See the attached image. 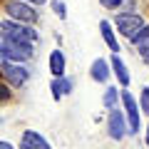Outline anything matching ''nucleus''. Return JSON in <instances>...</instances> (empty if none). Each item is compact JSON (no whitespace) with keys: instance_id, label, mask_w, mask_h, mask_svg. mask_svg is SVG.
Returning a JSON list of instances; mask_svg holds the SVG:
<instances>
[{"instance_id":"f257e3e1","label":"nucleus","mask_w":149,"mask_h":149,"mask_svg":"<svg viewBox=\"0 0 149 149\" xmlns=\"http://www.w3.org/2000/svg\"><path fill=\"white\" fill-rule=\"evenodd\" d=\"M35 45L37 42L3 35V40H0V57L13 60V62H30V60L35 57Z\"/></svg>"},{"instance_id":"f03ea898","label":"nucleus","mask_w":149,"mask_h":149,"mask_svg":"<svg viewBox=\"0 0 149 149\" xmlns=\"http://www.w3.org/2000/svg\"><path fill=\"white\" fill-rule=\"evenodd\" d=\"M3 13H5V17H13L17 22H27V25H35L40 20L37 5H30L25 0H5L3 3Z\"/></svg>"},{"instance_id":"7ed1b4c3","label":"nucleus","mask_w":149,"mask_h":149,"mask_svg":"<svg viewBox=\"0 0 149 149\" xmlns=\"http://www.w3.org/2000/svg\"><path fill=\"white\" fill-rule=\"evenodd\" d=\"M122 109L127 114V124H129V134H139L142 132V104H139V97H134L127 87H122Z\"/></svg>"},{"instance_id":"20e7f679","label":"nucleus","mask_w":149,"mask_h":149,"mask_svg":"<svg viewBox=\"0 0 149 149\" xmlns=\"http://www.w3.org/2000/svg\"><path fill=\"white\" fill-rule=\"evenodd\" d=\"M0 72L3 80L10 87H25L30 82V70L25 67V62H13V60H0Z\"/></svg>"},{"instance_id":"39448f33","label":"nucleus","mask_w":149,"mask_h":149,"mask_svg":"<svg viewBox=\"0 0 149 149\" xmlns=\"http://www.w3.org/2000/svg\"><path fill=\"white\" fill-rule=\"evenodd\" d=\"M0 32L10 37H20V40H30V42H40V32L35 25H27V22H17L13 17H3L0 22Z\"/></svg>"},{"instance_id":"423d86ee","label":"nucleus","mask_w":149,"mask_h":149,"mask_svg":"<svg viewBox=\"0 0 149 149\" xmlns=\"http://www.w3.org/2000/svg\"><path fill=\"white\" fill-rule=\"evenodd\" d=\"M107 137L114 142H122L124 137H129V124H127V114H124L122 104L107 112Z\"/></svg>"},{"instance_id":"0eeeda50","label":"nucleus","mask_w":149,"mask_h":149,"mask_svg":"<svg viewBox=\"0 0 149 149\" xmlns=\"http://www.w3.org/2000/svg\"><path fill=\"white\" fill-rule=\"evenodd\" d=\"M142 25H147V22H144V17L139 15L137 10H134V13L124 10V13H117V15H114V27H117V32L122 37H132Z\"/></svg>"},{"instance_id":"6e6552de","label":"nucleus","mask_w":149,"mask_h":149,"mask_svg":"<svg viewBox=\"0 0 149 149\" xmlns=\"http://www.w3.org/2000/svg\"><path fill=\"white\" fill-rule=\"evenodd\" d=\"M17 149H52V144L47 142L42 132L37 129H25L20 134V142H17Z\"/></svg>"},{"instance_id":"1a4fd4ad","label":"nucleus","mask_w":149,"mask_h":149,"mask_svg":"<svg viewBox=\"0 0 149 149\" xmlns=\"http://www.w3.org/2000/svg\"><path fill=\"white\" fill-rule=\"evenodd\" d=\"M90 77L97 82V85H107L112 77V62L109 57H95L90 65Z\"/></svg>"},{"instance_id":"9d476101","label":"nucleus","mask_w":149,"mask_h":149,"mask_svg":"<svg viewBox=\"0 0 149 149\" xmlns=\"http://www.w3.org/2000/svg\"><path fill=\"white\" fill-rule=\"evenodd\" d=\"M109 62H112V74H114L117 85L119 87H129L132 74H129V67H127V62L122 60V55H119V52H112L109 55Z\"/></svg>"},{"instance_id":"9b49d317","label":"nucleus","mask_w":149,"mask_h":149,"mask_svg":"<svg viewBox=\"0 0 149 149\" xmlns=\"http://www.w3.org/2000/svg\"><path fill=\"white\" fill-rule=\"evenodd\" d=\"M100 35H102V40H104V45L109 47V52H119L122 50V45H119V40H117V27H114V22L112 20H100Z\"/></svg>"},{"instance_id":"f8f14e48","label":"nucleus","mask_w":149,"mask_h":149,"mask_svg":"<svg viewBox=\"0 0 149 149\" xmlns=\"http://www.w3.org/2000/svg\"><path fill=\"white\" fill-rule=\"evenodd\" d=\"M72 92H74V82L70 80L67 74H65V77H52V80H50V95H52L55 102H60L62 97L72 95Z\"/></svg>"},{"instance_id":"ddd939ff","label":"nucleus","mask_w":149,"mask_h":149,"mask_svg":"<svg viewBox=\"0 0 149 149\" xmlns=\"http://www.w3.org/2000/svg\"><path fill=\"white\" fill-rule=\"evenodd\" d=\"M47 70H50V74H52V77H65V70H67V57H65V52H62L60 47L50 52V57H47Z\"/></svg>"},{"instance_id":"4468645a","label":"nucleus","mask_w":149,"mask_h":149,"mask_svg":"<svg viewBox=\"0 0 149 149\" xmlns=\"http://www.w3.org/2000/svg\"><path fill=\"white\" fill-rule=\"evenodd\" d=\"M119 104H122V87L119 85H107L104 92H102V107L109 112Z\"/></svg>"},{"instance_id":"2eb2a0df","label":"nucleus","mask_w":149,"mask_h":149,"mask_svg":"<svg viewBox=\"0 0 149 149\" xmlns=\"http://www.w3.org/2000/svg\"><path fill=\"white\" fill-rule=\"evenodd\" d=\"M129 42L134 45V47H139V45H144V42H149V25H142L137 32H134L132 37H129Z\"/></svg>"},{"instance_id":"dca6fc26","label":"nucleus","mask_w":149,"mask_h":149,"mask_svg":"<svg viewBox=\"0 0 149 149\" xmlns=\"http://www.w3.org/2000/svg\"><path fill=\"white\" fill-rule=\"evenodd\" d=\"M50 10L55 13L57 20H67V5H65V0H50Z\"/></svg>"},{"instance_id":"f3484780","label":"nucleus","mask_w":149,"mask_h":149,"mask_svg":"<svg viewBox=\"0 0 149 149\" xmlns=\"http://www.w3.org/2000/svg\"><path fill=\"white\" fill-rule=\"evenodd\" d=\"M139 104H142V112H144V117H149V85L144 87L142 92H139Z\"/></svg>"},{"instance_id":"a211bd4d","label":"nucleus","mask_w":149,"mask_h":149,"mask_svg":"<svg viewBox=\"0 0 149 149\" xmlns=\"http://www.w3.org/2000/svg\"><path fill=\"white\" fill-rule=\"evenodd\" d=\"M124 3H127V0H100V5L104 8V10H119Z\"/></svg>"},{"instance_id":"6ab92c4d","label":"nucleus","mask_w":149,"mask_h":149,"mask_svg":"<svg viewBox=\"0 0 149 149\" xmlns=\"http://www.w3.org/2000/svg\"><path fill=\"white\" fill-rule=\"evenodd\" d=\"M137 52H139V57H142L144 62L149 65V42H144V45H139V47H137Z\"/></svg>"},{"instance_id":"aec40b11","label":"nucleus","mask_w":149,"mask_h":149,"mask_svg":"<svg viewBox=\"0 0 149 149\" xmlns=\"http://www.w3.org/2000/svg\"><path fill=\"white\" fill-rule=\"evenodd\" d=\"M0 100H3V104H8V102H10V85H3L0 87Z\"/></svg>"},{"instance_id":"412c9836","label":"nucleus","mask_w":149,"mask_h":149,"mask_svg":"<svg viewBox=\"0 0 149 149\" xmlns=\"http://www.w3.org/2000/svg\"><path fill=\"white\" fill-rule=\"evenodd\" d=\"M17 144H13L10 139H0V149H15Z\"/></svg>"},{"instance_id":"4be33fe9","label":"nucleus","mask_w":149,"mask_h":149,"mask_svg":"<svg viewBox=\"0 0 149 149\" xmlns=\"http://www.w3.org/2000/svg\"><path fill=\"white\" fill-rule=\"evenodd\" d=\"M144 144H147V147H149V122L144 124Z\"/></svg>"},{"instance_id":"5701e85b","label":"nucleus","mask_w":149,"mask_h":149,"mask_svg":"<svg viewBox=\"0 0 149 149\" xmlns=\"http://www.w3.org/2000/svg\"><path fill=\"white\" fill-rule=\"evenodd\" d=\"M25 3H30V5H45L47 0H25Z\"/></svg>"}]
</instances>
